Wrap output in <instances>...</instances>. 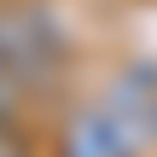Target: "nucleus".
Masks as SVG:
<instances>
[{
  "label": "nucleus",
  "mask_w": 157,
  "mask_h": 157,
  "mask_svg": "<svg viewBox=\"0 0 157 157\" xmlns=\"http://www.w3.org/2000/svg\"><path fill=\"white\" fill-rule=\"evenodd\" d=\"M0 64H6L17 82L52 76V64H58V29H52V17L35 12V6L0 12Z\"/></svg>",
  "instance_id": "nucleus-1"
},
{
  "label": "nucleus",
  "mask_w": 157,
  "mask_h": 157,
  "mask_svg": "<svg viewBox=\"0 0 157 157\" xmlns=\"http://www.w3.org/2000/svg\"><path fill=\"white\" fill-rule=\"evenodd\" d=\"M105 111H111L140 146H151L157 140V64L122 70V76L111 82V93H105Z\"/></svg>",
  "instance_id": "nucleus-2"
},
{
  "label": "nucleus",
  "mask_w": 157,
  "mask_h": 157,
  "mask_svg": "<svg viewBox=\"0 0 157 157\" xmlns=\"http://www.w3.org/2000/svg\"><path fill=\"white\" fill-rule=\"evenodd\" d=\"M58 151L64 157H140V140H134V134L105 111V99H99V105H87V111L70 117Z\"/></svg>",
  "instance_id": "nucleus-3"
},
{
  "label": "nucleus",
  "mask_w": 157,
  "mask_h": 157,
  "mask_svg": "<svg viewBox=\"0 0 157 157\" xmlns=\"http://www.w3.org/2000/svg\"><path fill=\"white\" fill-rule=\"evenodd\" d=\"M0 157H23V140H17L6 122H0Z\"/></svg>",
  "instance_id": "nucleus-4"
}]
</instances>
